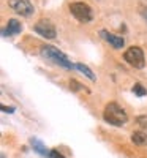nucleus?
Segmentation results:
<instances>
[{"label": "nucleus", "mask_w": 147, "mask_h": 158, "mask_svg": "<svg viewBox=\"0 0 147 158\" xmlns=\"http://www.w3.org/2000/svg\"><path fill=\"white\" fill-rule=\"evenodd\" d=\"M103 118L106 123H109L112 127H124L128 122V115L124 108H120L117 103H108L104 106L103 111Z\"/></svg>", "instance_id": "1"}, {"label": "nucleus", "mask_w": 147, "mask_h": 158, "mask_svg": "<svg viewBox=\"0 0 147 158\" xmlns=\"http://www.w3.org/2000/svg\"><path fill=\"white\" fill-rule=\"evenodd\" d=\"M40 54H41L46 60H51L52 63L59 65V67L65 68V70H73L76 68V65H73L68 57H66L62 51H59L57 48L54 46H41V49H40Z\"/></svg>", "instance_id": "2"}, {"label": "nucleus", "mask_w": 147, "mask_h": 158, "mask_svg": "<svg viewBox=\"0 0 147 158\" xmlns=\"http://www.w3.org/2000/svg\"><path fill=\"white\" fill-rule=\"evenodd\" d=\"M70 13L82 24H87L93 19V13H92V8L84 3V2H73L70 5Z\"/></svg>", "instance_id": "3"}, {"label": "nucleus", "mask_w": 147, "mask_h": 158, "mask_svg": "<svg viewBox=\"0 0 147 158\" xmlns=\"http://www.w3.org/2000/svg\"><path fill=\"white\" fill-rule=\"evenodd\" d=\"M124 60L131 65V67H135V68H144V65H145V57H144V52L141 48L138 46H131L125 51V54H124Z\"/></svg>", "instance_id": "4"}, {"label": "nucleus", "mask_w": 147, "mask_h": 158, "mask_svg": "<svg viewBox=\"0 0 147 158\" xmlns=\"http://www.w3.org/2000/svg\"><path fill=\"white\" fill-rule=\"evenodd\" d=\"M33 30H35L38 35H41L43 38H48V40H54L56 35H57L56 25L52 24L49 19H40V21L35 24Z\"/></svg>", "instance_id": "5"}, {"label": "nucleus", "mask_w": 147, "mask_h": 158, "mask_svg": "<svg viewBox=\"0 0 147 158\" xmlns=\"http://www.w3.org/2000/svg\"><path fill=\"white\" fill-rule=\"evenodd\" d=\"M8 6L15 13H18L21 16H25V18L32 16L33 11H35L33 5L30 3V0H8Z\"/></svg>", "instance_id": "6"}, {"label": "nucleus", "mask_w": 147, "mask_h": 158, "mask_svg": "<svg viewBox=\"0 0 147 158\" xmlns=\"http://www.w3.org/2000/svg\"><path fill=\"white\" fill-rule=\"evenodd\" d=\"M100 36L104 40V41H108L114 49H122L124 44H125V40L124 36H120V35H114L108 30H100Z\"/></svg>", "instance_id": "7"}, {"label": "nucleus", "mask_w": 147, "mask_h": 158, "mask_svg": "<svg viewBox=\"0 0 147 158\" xmlns=\"http://www.w3.org/2000/svg\"><path fill=\"white\" fill-rule=\"evenodd\" d=\"M22 30V24L18 21V19H10L8 24H6V27L3 29V36H11V35H18L21 33Z\"/></svg>", "instance_id": "8"}, {"label": "nucleus", "mask_w": 147, "mask_h": 158, "mask_svg": "<svg viewBox=\"0 0 147 158\" xmlns=\"http://www.w3.org/2000/svg\"><path fill=\"white\" fill-rule=\"evenodd\" d=\"M30 144H32L33 150H35L38 155H41V156H44V158H51V152L48 150V147H46L44 144H43L41 141H40V139L32 138V139H30Z\"/></svg>", "instance_id": "9"}, {"label": "nucleus", "mask_w": 147, "mask_h": 158, "mask_svg": "<svg viewBox=\"0 0 147 158\" xmlns=\"http://www.w3.org/2000/svg\"><path fill=\"white\" fill-rule=\"evenodd\" d=\"M131 142L136 144V146H147V133L145 131H133Z\"/></svg>", "instance_id": "10"}, {"label": "nucleus", "mask_w": 147, "mask_h": 158, "mask_svg": "<svg viewBox=\"0 0 147 158\" xmlns=\"http://www.w3.org/2000/svg\"><path fill=\"white\" fill-rule=\"evenodd\" d=\"M76 70H79L84 76H87L90 81H97V76L93 74V71L87 67V65H84V63H76Z\"/></svg>", "instance_id": "11"}, {"label": "nucleus", "mask_w": 147, "mask_h": 158, "mask_svg": "<svg viewBox=\"0 0 147 158\" xmlns=\"http://www.w3.org/2000/svg\"><path fill=\"white\" fill-rule=\"evenodd\" d=\"M133 92L138 95V97H144L147 94V90L142 87V84H135V87H133Z\"/></svg>", "instance_id": "12"}, {"label": "nucleus", "mask_w": 147, "mask_h": 158, "mask_svg": "<svg viewBox=\"0 0 147 158\" xmlns=\"http://www.w3.org/2000/svg\"><path fill=\"white\" fill-rule=\"evenodd\" d=\"M70 89H71L73 92H78V90H82L84 87H82L81 84H79L78 81H74V79H71V81H70Z\"/></svg>", "instance_id": "13"}, {"label": "nucleus", "mask_w": 147, "mask_h": 158, "mask_svg": "<svg viewBox=\"0 0 147 158\" xmlns=\"http://www.w3.org/2000/svg\"><path fill=\"white\" fill-rule=\"evenodd\" d=\"M51 158H65V156L57 150H51Z\"/></svg>", "instance_id": "14"}, {"label": "nucleus", "mask_w": 147, "mask_h": 158, "mask_svg": "<svg viewBox=\"0 0 147 158\" xmlns=\"http://www.w3.org/2000/svg\"><path fill=\"white\" fill-rule=\"evenodd\" d=\"M2 109H3V112H15V108H6V106H3V104H2Z\"/></svg>", "instance_id": "15"}, {"label": "nucleus", "mask_w": 147, "mask_h": 158, "mask_svg": "<svg viewBox=\"0 0 147 158\" xmlns=\"http://www.w3.org/2000/svg\"><path fill=\"white\" fill-rule=\"evenodd\" d=\"M141 15H142V18L147 21V8H142V10H141Z\"/></svg>", "instance_id": "16"}]
</instances>
